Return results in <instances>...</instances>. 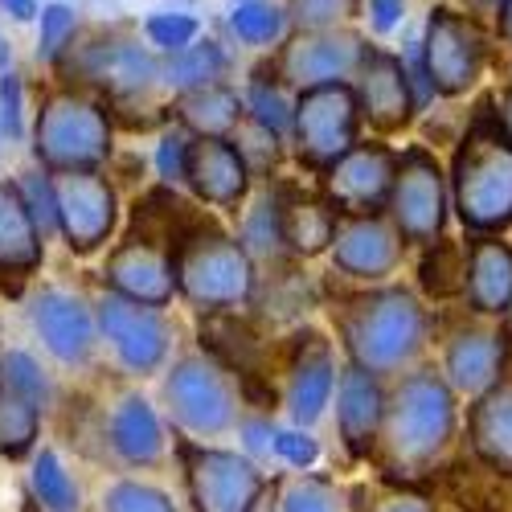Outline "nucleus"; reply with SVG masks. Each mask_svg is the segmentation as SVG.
Wrapping results in <instances>:
<instances>
[{"mask_svg":"<svg viewBox=\"0 0 512 512\" xmlns=\"http://www.w3.org/2000/svg\"><path fill=\"white\" fill-rule=\"evenodd\" d=\"M345 357L377 377H402L426 353L431 312L418 291L398 283H373L332 308Z\"/></svg>","mask_w":512,"mask_h":512,"instance_id":"1","label":"nucleus"},{"mask_svg":"<svg viewBox=\"0 0 512 512\" xmlns=\"http://www.w3.org/2000/svg\"><path fill=\"white\" fill-rule=\"evenodd\" d=\"M459 431V394L443 369H406L386 398L377 459L390 476L418 480L435 472Z\"/></svg>","mask_w":512,"mask_h":512,"instance_id":"2","label":"nucleus"},{"mask_svg":"<svg viewBox=\"0 0 512 512\" xmlns=\"http://www.w3.org/2000/svg\"><path fill=\"white\" fill-rule=\"evenodd\" d=\"M451 209L467 234H504L512 226V140L492 115L476 111L451 156Z\"/></svg>","mask_w":512,"mask_h":512,"instance_id":"3","label":"nucleus"},{"mask_svg":"<svg viewBox=\"0 0 512 512\" xmlns=\"http://www.w3.org/2000/svg\"><path fill=\"white\" fill-rule=\"evenodd\" d=\"M177 291L181 300L205 316L234 312L259 291V263L246 254L238 234L209 218H193L177 242Z\"/></svg>","mask_w":512,"mask_h":512,"instance_id":"4","label":"nucleus"},{"mask_svg":"<svg viewBox=\"0 0 512 512\" xmlns=\"http://www.w3.org/2000/svg\"><path fill=\"white\" fill-rule=\"evenodd\" d=\"M115 152V123L107 99L87 87H54L33 119V156L50 173L74 168H103Z\"/></svg>","mask_w":512,"mask_h":512,"instance_id":"5","label":"nucleus"},{"mask_svg":"<svg viewBox=\"0 0 512 512\" xmlns=\"http://www.w3.org/2000/svg\"><path fill=\"white\" fill-rule=\"evenodd\" d=\"M164 406L173 426L193 443H213L238 431L242 418V386L238 373L218 361L209 349L185 353L164 373Z\"/></svg>","mask_w":512,"mask_h":512,"instance_id":"6","label":"nucleus"},{"mask_svg":"<svg viewBox=\"0 0 512 512\" xmlns=\"http://www.w3.org/2000/svg\"><path fill=\"white\" fill-rule=\"evenodd\" d=\"M58 70L74 87H87L111 103L144 99L148 91L164 87V54H156L152 46H140V37L119 29L74 41L70 54L58 62Z\"/></svg>","mask_w":512,"mask_h":512,"instance_id":"7","label":"nucleus"},{"mask_svg":"<svg viewBox=\"0 0 512 512\" xmlns=\"http://www.w3.org/2000/svg\"><path fill=\"white\" fill-rule=\"evenodd\" d=\"M418 50L439 99H463L467 91L480 87V78L488 70L492 37L484 29V17H476L472 9L439 5L426 17Z\"/></svg>","mask_w":512,"mask_h":512,"instance_id":"8","label":"nucleus"},{"mask_svg":"<svg viewBox=\"0 0 512 512\" xmlns=\"http://www.w3.org/2000/svg\"><path fill=\"white\" fill-rule=\"evenodd\" d=\"M177 451L193 512H254L263 504L271 480L263 463H254L246 451L193 439H181Z\"/></svg>","mask_w":512,"mask_h":512,"instance_id":"9","label":"nucleus"},{"mask_svg":"<svg viewBox=\"0 0 512 512\" xmlns=\"http://www.w3.org/2000/svg\"><path fill=\"white\" fill-rule=\"evenodd\" d=\"M361 103L353 82H328L295 95V119H291V152L304 168L324 173L353 144H361Z\"/></svg>","mask_w":512,"mask_h":512,"instance_id":"10","label":"nucleus"},{"mask_svg":"<svg viewBox=\"0 0 512 512\" xmlns=\"http://www.w3.org/2000/svg\"><path fill=\"white\" fill-rule=\"evenodd\" d=\"M386 213L410 246H431L447 234L451 218V177L439 164V156L422 144H410L398 152V173L390 189Z\"/></svg>","mask_w":512,"mask_h":512,"instance_id":"11","label":"nucleus"},{"mask_svg":"<svg viewBox=\"0 0 512 512\" xmlns=\"http://www.w3.org/2000/svg\"><path fill=\"white\" fill-rule=\"evenodd\" d=\"M369 41L353 33L349 25L336 29H291L283 46L271 54V70L300 95L312 87H328V82H353Z\"/></svg>","mask_w":512,"mask_h":512,"instance_id":"12","label":"nucleus"},{"mask_svg":"<svg viewBox=\"0 0 512 512\" xmlns=\"http://www.w3.org/2000/svg\"><path fill=\"white\" fill-rule=\"evenodd\" d=\"M95 316H99V336L107 340L115 361L132 377H152L156 369L168 365V353H173V324H168L164 308L127 300V295L107 287L95 300Z\"/></svg>","mask_w":512,"mask_h":512,"instance_id":"13","label":"nucleus"},{"mask_svg":"<svg viewBox=\"0 0 512 512\" xmlns=\"http://www.w3.org/2000/svg\"><path fill=\"white\" fill-rule=\"evenodd\" d=\"M58 193V234L70 254H95L119 226V193L103 168L54 173Z\"/></svg>","mask_w":512,"mask_h":512,"instance_id":"14","label":"nucleus"},{"mask_svg":"<svg viewBox=\"0 0 512 512\" xmlns=\"http://www.w3.org/2000/svg\"><path fill=\"white\" fill-rule=\"evenodd\" d=\"M173 242H177L173 234H152V230L127 234L107 254L103 283L111 291L127 295V300H140V304H152V308H168L173 300H181Z\"/></svg>","mask_w":512,"mask_h":512,"instance_id":"15","label":"nucleus"},{"mask_svg":"<svg viewBox=\"0 0 512 512\" xmlns=\"http://www.w3.org/2000/svg\"><path fill=\"white\" fill-rule=\"evenodd\" d=\"M29 328L37 332L41 349H46L58 365L82 369L91 365L99 349V316L95 304L82 291L70 287H41L29 295Z\"/></svg>","mask_w":512,"mask_h":512,"instance_id":"16","label":"nucleus"},{"mask_svg":"<svg viewBox=\"0 0 512 512\" xmlns=\"http://www.w3.org/2000/svg\"><path fill=\"white\" fill-rule=\"evenodd\" d=\"M394 173H398V148L381 144V140H369V144L361 140L336 164H328L324 173H316L320 177L316 189L332 201L340 218H353V213H386Z\"/></svg>","mask_w":512,"mask_h":512,"instance_id":"17","label":"nucleus"},{"mask_svg":"<svg viewBox=\"0 0 512 512\" xmlns=\"http://www.w3.org/2000/svg\"><path fill=\"white\" fill-rule=\"evenodd\" d=\"M406 238L394 226L390 213H353V218H340L336 238H332V267L353 279V283H386L406 254Z\"/></svg>","mask_w":512,"mask_h":512,"instance_id":"18","label":"nucleus"},{"mask_svg":"<svg viewBox=\"0 0 512 512\" xmlns=\"http://www.w3.org/2000/svg\"><path fill=\"white\" fill-rule=\"evenodd\" d=\"M508 353H512V336L504 320L484 324V316H476L472 324H459L447 332L443 377L451 381V390L459 398H480L508 377Z\"/></svg>","mask_w":512,"mask_h":512,"instance_id":"19","label":"nucleus"},{"mask_svg":"<svg viewBox=\"0 0 512 512\" xmlns=\"http://www.w3.org/2000/svg\"><path fill=\"white\" fill-rule=\"evenodd\" d=\"M353 91L361 103V119L373 127L377 136H398L414 123L418 115V99L410 87V74L402 54L369 46L357 74H353Z\"/></svg>","mask_w":512,"mask_h":512,"instance_id":"20","label":"nucleus"},{"mask_svg":"<svg viewBox=\"0 0 512 512\" xmlns=\"http://www.w3.org/2000/svg\"><path fill=\"white\" fill-rule=\"evenodd\" d=\"M336 377H340V365H336L332 340L324 332L295 336L283 365V394H279L287 418L295 426H316L336 398Z\"/></svg>","mask_w":512,"mask_h":512,"instance_id":"21","label":"nucleus"},{"mask_svg":"<svg viewBox=\"0 0 512 512\" xmlns=\"http://www.w3.org/2000/svg\"><path fill=\"white\" fill-rule=\"evenodd\" d=\"M103 443L123 467H136V472L160 467L168 455V431L152 398L140 390H119L103 406Z\"/></svg>","mask_w":512,"mask_h":512,"instance_id":"22","label":"nucleus"},{"mask_svg":"<svg viewBox=\"0 0 512 512\" xmlns=\"http://www.w3.org/2000/svg\"><path fill=\"white\" fill-rule=\"evenodd\" d=\"M386 377H377L353 361L340 365L336 377V435L349 459H369L377 455L381 443V422H386V398L390 390L381 386Z\"/></svg>","mask_w":512,"mask_h":512,"instance_id":"23","label":"nucleus"},{"mask_svg":"<svg viewBox=\"0 0 512 512\" xmlns=\"http://www.w3.org/2000/svg\"><path fill=\"white\" fill-rule=\"evenodd\" d=\"M254 177L246 156L238 152L234 136H193L189 152V173L185 189L213 209H242L246 197L254 193Z\"/></svg>","mask_w":512,"mask_h":512,"instance_id":"24","label":"nucleus"},{"mask_svg":"<svg viewBox=\"0 0 512 512\" xmlns=\"http://www.w3.org/2000/svg\"><path fill=\"white\" fill-rule=\"evenodd\" d=\"M463 304L472 316L504 320L512 308V246L500 234L467 238V287Z\"/></svg>","mask_w":512,"mask_h":512,"instance_id":"25","label":"nucleus"},{"mask_svg":"<svg viewBox=\"0 0 512 512\" xmlns=\"http://www.w3.org/2000/svg\"><path fill=\"white\" fill-rule=\"evenodd\" d=\"M279 213H283V246L291 259H316L332 250L340 213L320 189L279 185Z\"/></svg>","mask_w":512,"mask_h":512,"instance_id":"26","label":"nucleus"},{"mask_svg":"<svg viewBox=\"0 0 512 512\" xmlns=\"http://www.w3.org/2000/svg\"><path fill=\"white\" fill-rule=\"evenodd\" d=\"M46 263V234L37 230L33 213L17 181H0V279H33Z\"/></svg>","mask_w":512,"mask_h":512,"instance_id":"27","label":"nucleus"},{"mask_svg":"<svg viewBox=\"0 0 512 512\" xmlns=\"http://www.w3.org/2000/svg\"><path fill=\"white\" fill-rule=\"evenodd\" d=\"M467 443H472L480 463H488L492 472L512 480V377H504L488 394L472 398Z\"/></svg>","mask_w":512,"mask_h":512,"instance_id":"28","label":"nucleus"},{"mask_svg":"<svg viewBox=\"0 0 512 512\" xmlns=\"http://www.w3.org/2000/svg\"><path fill=\"white\" fill-rule=\"evenodd\" d=\"M173 119H181L193 136H234L246 119V103L230 82H209V87L185 91L173 103Z\"/></svg>","mask_w":512,"mask_h":512,"instance_id":"29","label":"nucleus"},{"mask_svg":"<svg viewBox=\"0 0 512 512\" xmlns=\"http://www.w3.org/2000/svg\"><path fill=\"white\" fill-rule=\"evenodd\" d=\"M238 242L254 263H271L279 267L287 259L283 246V213H279V185L263 181L242 205V222H238Z\"/></svg>","mask_w":512,"mask_h":512,"instance_id":"30","label":"nucleus"},{"mask_svg":"<svg viewBox=\"0 0 512 512\" xmlns=\"http://www.w3.org/2000/svg\"><path fill=\"white\" fill-rule=\"evenodd\" d=\"M29 496L41 512H82V484L58 447H37L29 455Z\"/></svg>","mask_w":512,"mask_h":512,"instance_id":"31","label":"nucleus"},{"mask_svg":"<svg viewBox=\"0 0 512 512\" xmlns=\"http://www.w3.org/2000/svg\"><path fill=\"white\" fill-rule=\"evenodd\" d=\"M230 70V54L218 37H197L193 46H185L181 54L164 58V91L185 95L197 87H209V82H222Z\"/></svg>","mask_w":512,"mask_h":512,"instance_id":"32","label":"nucleus"},{"mask_svg":"<svg viewBox=\"0 0 512 512\" xmlns=\"http://www.w3.org/2000/svg\"><path fill=\"white\" fill-rule=\"evenodd\" d=\"M418 287L431 295L435 304L443 300H463L467 287V242L439 238L431 246H422V263H418Z\"/></svg>","mask_w":512,"mask_h":512,"instance_id":"33","label":"nucleus"},{"mask_svg":"<svg viewBox=\"0 0 512 512\" xmlns=\"http://www.w3.org/2000/svg\"><path fill=\"white\" fill-rule=\"evenodd\" d=\"M46 410L0 381V459H25L41 443Z\"/></svg>","mask_w":512,"mask_h":512,"instance_id":"34","label":"nucleus"},{"mask_svg":"<svg viewBox=\"0 0 512 512\" xmlns=\"http://www.w3.org/2000/svg\"><path fill=\"white\" fill-rule=\"evenodd\" d=\"M242 103H246V115L267 123L271 132H279L283 140H291V119H295V91L287 82L267 66H259L250 74V82L242 87Z\"/></svg>","mask_w":512,"mask_h":512,"instance_id":"35","label":"nucleus"},{"mask_svg":"<svg viewBox=\"0 0 512 512\" xmlns=\"http://www.w3.org/2000/svg\"><path fill=\"white\" fill-rule=\"evenodd\" d=\"M230 33L250 50H275L283 46V37L291 33L287 5L279 0H234V9L226 17Z\"/></svg>","mask_w":512,"mask_h":512,"instance_id":"36","label":"nucleus"},{"mask_svg":"<svg viewBox=\"0 0 512 512\" xmlns=\"http://www.w3.org/2000/svg\"><path fill=\"white\" fill-rule=\"evenodd\" d=\"M275 512H345V492L332 476H316V472H295V476H283L275 484V496H271Z\"/></svg>","mask_w":512,"mask_h":512,"instance_id":"37","label":"nucleus"},{"mask_svg":"<svg viewBox=\"0 0 512 512\" xmlns=\"http://www.w3.org/2000/svg\"><path fill=\"white\" fill-rule=\"evenodd\" d=\"M74 41H78V9L66 5V0H46L37 17V58L58 70Z\"/></svg>","mask_w":512,"mask_h":512,"instance_id":"38","label":"nucleus"},{"mask_svg":"<svg viewBox=\"0 0 512 512\" xmlns=\"http://www.w3.org/2000/svg\"><path fill=\"white\" fill-rule=\"evenodd\" d=\"M0 381L13 386L17 394H25L29 402H37L41 410H50V402H54V381L29 349H5L0 353Z\"/></svg>","mask_w":512,"mask_h":512,"instance_id":"39","label":"nucleus"},{"mask_svg":"<svg viewBox=\"0 0 512 512\" xmlns=\"http://www.w3.org/2000/svg\"><path fill=\"white\" fill-rule=\"evenodd\" d=\"M189 152H193V132L181 123V119H168L156 136V148H152V168L164 189H177L185 185V173H189Z\"/></svg>","mask_w":512,"mask_h":512,"instance_id":"40","label":"nucleus"},{"mask_svg":"<svg viewBox=\"0 0 512 512\" xmlns=\"http://www.w3.org/2000/svg\"><path fill=\"white\" fill-rule=\"evenodd\" d=\"M99 512H181V508L173 504V496L164 488L136 480V476H123V480H111L103 488Z\"/></svg>","mask_w":512,"mask_h":512,"instance_id":"41","label":"nucleus"},{"mask_svg":"<svg viewBox=\"0 0 512 512\" xmlns=\"http://www.w3.org/2000/svg\"><path fill=\"white\" fill-rule=\"evenodd\" d=\"M234 144H238V152L246 156L250 173L259 177V181H271L275 164H279V156H283V136L271 132L267 123H259V119L246 115V119L238 123V132H234Z\"/></svg>","mask_w":512,"mask_h":512,"instance_id":"42","label":"nucleus"},{"mask_svg":"<svg viewBox=\"0 0 512 512\" xmlns=\"http://www.w3.org/2000/svg\"><path fill=\"white\" fill-rule=\"evenodd\" d=\"M291 29H336L365 17V0H283Z\"/></svg>","mask_w":512,"mask_h":512,"instance_id":"43","label":"nucleus"},{"mask_svg":"<svg viewBox=\"0 0 512 512\" xmlns=\"http://www.w3.org/2000/svg\"><path fill=\"white\" fill-rule=\"evenodd\" d=\"M201 37V21L193 13H173V9H164V13H152L144 21V41L156 50V54H181L185 46H193V41Z\"/></svg>","mask_w":512,"mask_h":512,"instance_id":"44","label":"nucleus"},{"mask_svg":"<svg viewBox=\"0 0 512 512\" xmlns=\"http://www.w3.org/2000/svg\"><path fill=\"white\" fill-rule=\"evenodd\" d=\"M17 185H21V197H25L29 213H33L37 230L46 234V238H54V234H58V193H54V173H50L46 164H37V168H29V173L17 177Z\"/></svg>","mask_w":512,"mask_h":512,"instance_id":"45","label":"nucleus"},{"mask_svg":"<svg viewBox=\"0 0 512 512\" xmlns=\"http://www.w3.org/2000/svg\"><path fill=\"white\" fill-rule=\"evenodd\" d=\"M25 82L17 70H0V136L9 144L25 140Z\"/></svg>","mask_w":512,"mask_h":512,"instance_id":"46","label":"nucleus"},{"mask_svg":"<svg viewBox=\"0 0 512 512\" xmlns=\"http://www.w3.org/2000/svg\"><path fill=\"white\" fill-rule=\"evenodd\" d=\"M275 459H283L287 467H295V472H308V467H316L320 459V443L308 435V426H279L275 435Z\"/></svg>","mask_w":512,"mask_h":512,"instance_id":"47","label":"nucleus"},{"mask_svg":"<svg viewBox=\"0 0 512 512\" xmlns=\"http://www.w3.org/2000/svg\"><path fill=\"white\" fill-rule=\"evenodd\" d=\"M275 435L279 426L267 418V414H242L238 418V451H246L254 463H263L267 455H275Z\"/></svg>","mask_w":512,"mask_h":512,"instance_id":"48","label":"nucleus"},{"mask_svg":"<svg viewBox=\"0 0 512 512\" xmlns=\"http://www.w3.org/2000/svg\"><path fill=\"white\" fill-rule=\"evenodd\" d=\"M365 17L373 33L386 37L406 21V0H365Z\"/></svg>","mask_w":512,"mask_h":512,"instance_id":"49","label":"nucleus"},{"mask_svg":"<svg viewBox=\"0 0 512 512\" xmlns=\"http://www.w3.org/2000/svg\"><path fill=\"white\" fill-rule=\"evenodd\" d=\"M369 512H435V508H431V500H426V496L398 488V492H386V496H381Z\"/></svg>","mask_w":512,"mask_h":512,"instance_id":"50","label":"nucleus"},{"mask_svg":"<svg viewBox=\"0 0 512 512\" xmlns=\"http://www.w3.org/2000/svg\"><path fill=\"white\" fill-rule=\"evenodd\" d=\"M492 115H496V123L504 127V136L512 140V82H508V87L492 99Z\"/></svg>","mask_w":512,"mask_h":512,"instance_id":"51","label":"nucleus"},{"mask_svg":"<svg viewBox=\"0 0 512 512\" xmlns=\"http://www.w3.org/2000/svg\"><path fill=\"white\" fill-rule=\"evenodd\" d=\"M0 13H9L17 25H29L41 9H37V0H0Z\"/></svg>","mask_w":512,"mask_h":512,"instance_id":"52","label":"nucleus"},{"mask_svg":"<svg viewBox=\"0 0 512 512\" xmlns=\"http://www.w3.org/2000/svg\"><path fill=\"white\" fill-rule=\"evenodd\" d=\"M496 37L512 46V0H504V9L496 13Z\"/></svg>","mask_w":512,"mask_h":512,"instance_id":"53","label":"nucleus"},{"mask_svg":"<svg viewBox=\"0 0 512 512\" xmlns=\"http://www.w3.org/2000/svg\"><path fill=\"white\" fill-rule=\"evenodd\" d=\"M467 9H472L476 17H492L496 21V13L504 9V0H467Z\"/></svg>","mask_w":512,"mask_h":512,"instance_id":"54","label":"nucleus"},{"mask_svg":"<svg viewBox=\"0 0 512 512\" xmlns=\"http://www.w3.org/2000/svg\"><path fill=\"white\" fill-rule=\"evenodd\" d=\"M504 328H508V336H512V308L504 312Z\"/></svg>","mask_w":512,"mask_h":512,"instance_id":"55","label":"nucleus"},{"mask_svg":"<svg viewBox=\"0 0 512 512\" xmlns=\"http://www.w3.org/2000/svg\"><path fill=\"white\" fill-rule=\"evenodd\" d=\"M254 512H275V504H267V500H263V504H259V508H254Z\"/></svg>","mask_w":512,"mask_h":512,"instance_id":"56","label":"nucleus"},{"mask_svg":"<svg viewBox=\"0 0 512 512\" xmlns=\"http://www.w3.org/2000/svg\"><path fill=\"white\" fill-rule=\"evenodd\" d=\"M0 152H5V136H0Z\"/></svg>","mask_w":512,"mask_h":512,"instance_id":"57","label":"nucleus"},{"mask_svg":"<svg viewBox=\"0 0 512 512\" xmlns=\"http://www.w3.org/2000/svg\"><path fill=\"white\" fill-rule=\"evenodd\" d=\"M0 46H5V41H0Z\"/></svg>","mask_w":512,"mask_h":512,"instance_id":"58","label":"nucleus"}]
</instances>
